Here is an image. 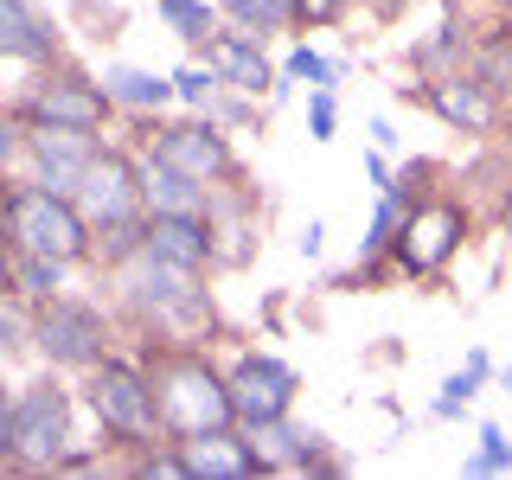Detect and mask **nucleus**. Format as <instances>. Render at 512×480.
<instances>
[{"label":"nucleus","mask_w":512,"mask_h":480,"mask_svg":"<svg viewBox=\"0 0 512 480\" xmlns=\"http://www.w3.org/2000/svg\"><path fill=\"white\" fill-rule=\"evenodd\" d=\"M461 237H468V212L436 192V199H416L410 212H404L391 256H397V269H404V276H436L448 256L461 250Z\"/></svg>","instance_id":"6e6552de"},{"label":"nucleus","mask_w":512,"mask_h":480,"mask_svg":"<svg viewBox=\"0 0 512 480\" xmlns=\"http://www.w3.org/2000/svg\"><path fill=\"white\" fill-rule=\"evenodd\" d=\"M288 77H308V84H333V71H327V58L320 52H308V45H301L295 58H288Z\"/></svg>","instance_id":"7c9ffc66"},{"label":"nucleus","mask_w":512,"mask_h":480,"mask_svg":"<svg viewBox=\"0 0 512 480\" xmlns=\"http://www.w3.org/2000/svg\"><path fill=\"white\" fill-rule=\"evenodd\" d=\"M71 199H77V212H84V224L96 237L116 231V224H135L141 212H148V205H141V167L122 148H96Z\"/></svg>","instance_id":"0eeeda50"},{"label":"nucleus","mask_w":512,"mask_h":480,"mask_svg":"<svg viewBox=\"0 0 512 480\" xmlns=\"http://www.w3.org/2000/svg\"><path fill=\"white\" fill-rule=\"evenodd\" d=\"M141 205H148V212H205V205H212V186H199L192 173L160 167L148 154V167H141Z\"/></svg>","instance_id":"6ab92c4d"},{"label":"nucleus","mask_w":512,"mask_h":480,"mask_svg":"<svg viewBox=\"0 0 512 480\" xmlns=\"http://www.w3.org/2000/svg\"><path fill=\"white\" fill-rule=\"evenodd\" d=\"M506 231H512V192H506Z\"/></svg>","instance_id":"72a5a7b5"},{"label":"nucleus","mask_w":512,"mask_h":480,"mask_svg":"<svg viewBox=\"0 0 512 480\" xmlns=\"http://www.w3.org/2000/svg\"><path fill=\"white\" fill-rule=\"evenodd\" d=\"M116 288H122L128 308H135L141 327H192V320H212L205 288H199V269L167 263V256L135 250L128 269H116Z\"/></svg>","instance_id":"7ed1b4c3"},{"label":"nucleus","mask_w":512,"mask_h":480,"mask_svg":"<svg viewBox=\"0 0 512 480\" xmlns=\"http://www.w3.org/2000/svg\"><path fill=\"white\" fill-rule=\"evenodd\" d=\"M26 154L39 160V186L77 192V180H84V167H90V154H96V135H90V128H52V122H39L26 135Z\"/></svg>","instance_id":"4468645a"},{"label":"nucleus","mask_w":512,"mask_h":480,"mask_svg":"<svg viewBox=\"0 0 512 480\" xmlns=\"http://www.w3.org/2000/svg\"><path fill=\"white\" fill-rule=\"evenodd\" d=\"M71 461V397L64 384H26L13 397V468L26 474H45V468H64Z\"/></svg>","instance_id":"39448f33"},{"label":"nucleus","mask_w":512,"mask_h":480,"mask_svg":"<svg viewBox=\"0 0 512 480\" xmlns=\"http://www.w3.org/2000/svg\"><path fill=\"white\" fill-rule=\"evenodd\" d=\"M148 378H154V404H160V429L167 442H192V436H212V429H231L237 410H231V384L224 372L199 359V352H160V365L148 359Z\"/></svg>","instance_id":"f257e3e1"},{"label":"nucleus","mask_w":512,"mask_h":480,"mask_svg":"<svg viewBox=\"0 0 512 480\" xmlns=\"http://www.w3.org/2000/svg\"><path fill=\"white\" fill-rule=\"evenodd\" d=\"M199 45H205V64L218 71L224 90H244V96L276 90V71H269V58L256 52L250 32H212V39H199Z\"/></svg>","instance_id":"dca6fc26"},{"label":"nucleus","mask_w":512,"mask_h":480,"mask_svg":"<svg viewBox=\"0 0 512 480\" xmlns=\"http://www.w3.org/2000/svg\"><path fill=\"white\" fill-rule=\"evenodd\" d=\"M13 461V397L0 391V468Z\"/></svg>","instance_id":"2f4dec72"},{"label":"nucleus","mask_w":512,"mask_h":480,"mask_svg":"<svg viewBox=\"0 0 512 480\" xmlns=\"http://www.w3.org/2000/svg\"><path fill=\"white\" fill-rule=\"evenodd\" d=\"M224 384H231V410H237L244 429L295 410V372H288L282 359H269V352H244V359L224 372Z\"/></svg>","instance_id":"9b49d317"},{"label":"nucleus","mask_w":512,"mask_h":480,"mask_svg":"<svg viewBox=\"0 0 512 480\" xmlns=\"http://www.w3.org/2000/svg\"><path fill=\"white\" fill-rule=\"evenodd\" d=\"M148 148H154L160 167L192 173L199 186H244V167H237L231 141H224L212 122H160L148 135Z\"/></svg>","instance_id":"1a4fd4ad"},{"label":"nucleus","mask_w":512,"mask_h":480,"mask_svg":"<svg viewBox=\"0 0 512 480\" xmlns=\"http://www.w3.org/2000/svg\"><path fill=\"white\" fill-rule=\"evenodd\" d=\"M141 250L186 263V269H205L212 263V224H205V212H148L141 218Z\"/></svg>","instance_id":"2eb2a0df"},{"label":"nucleus","mask_w":512,"mask_h":480,"mask_svg":"<svg viewBox=\"0 0 512 480\" xmlns=\"http://www.w3.org/2000/svg\"><path fill=\"white\" fill-rule=\"evenodd\" d=\"M103 90L116 109H135V116H154V109L173 103V77H154V71H128V64H116V71H103Z\"/></svg>","instance_id":"aec40b11"},{"label":"nucleus","mask_w":512,"mask_h":480,"mask_svg":"<svg viewBox=\"0 0 512 480\" xmlns=\"http://www.w3.org/2000/svg\"><path fill=\"white\" fill-rule=\"evenodd\" d=\"M0 231H7V250H32V256H52V263H84L96 250L90 244V224L77 212L71 192H52V186H13L0 192Z\"/></svg>","instance_id":"f03ea898"},{"label":"nucleus","mask_w":512,"mask_h":480,"mask_svg":"<svg viewBox=\"0 0 512 480\" xmlns=\"http://www.w3.org/2000/svg\"><path fill=\"white\" fill-rule=\"evenodd\" d=\"M346 7L352 0H295V26H333L346 20Z\"/></svg>","instance_id":"c85d7f7f"},{"label":"nucleus","mask_w":512,"mask_h":480,"mask_svg":"<svg viewBox=\"0 0 512 480\" xmlns=\"http://www.w3.org/2000/svg\"><path fill=\"white\" fill-rule=\"evenodd\" d=\"M429 109H436V116L448 122V128H461V135H493V128H500V96H493L487 84H474L468 71H442V77H429L423 90Z\"/></svg>","instance_id":"f8f14e48"},{"label":"nucleus","mask_w":512,"mask_h":480,"mask_svg":"<svg viewBox=\"0 0 512 480\" xmlns=\"http://www.w3.org/2000/svg\"><path fill=\"white\" fill-rule=\"evenodd\" d=\"M160 20L180 32V39H212V32H218L205 0H160Z\"/></svg>","instance_id":"393cba45"},{"label":"nucleus","mask_w":512,"mask_h":480,"mask_svg":"<svg viewBox=\"0 0 512 480\" xmlns=\"http://www.w3.org/2000/svg\"><path fill=\"white\" fill-rule=\"evenodd\" d=\"M308 135H314V141H333V84H314V103H308Z\"/></svg>","instance_id":"c756f323"},{"label":"nucleus","mask_w":512,"mask_h":480,"mask_svg":"<svg viewBox=\"0 0 512 480\" xmlns=\"http://www.w3.org/2000/svg\"><path fill=\"white\" fill-rule=\"evenodd\" d=\"M32 340H39V352L52 365H64V372H90L96 359H109V320H103V308H90V301L52 295L32 314Z\"/></svg>","instance_id":"423d86ee"},{"label":"nucleus","mask_w":512,"mask_h":480,"mask_svg":"<svg viewBox=\"0 0 512 480\" xmlns=\"http://www.w3.org/2000/svg\"><path fill=\"white\" fill-rule=\"evenodd\" d=\"M205 224H212V269H244L256 250V192L250 186H212Z\"/></svg>","instance_id":"ddd939ff"},{"label":"nucleus","mask_w":512,"mask_h":480,"mask_svg":"<svg viewBox=\"0 0 512 480\" xmlns=\"http://www.w3.org/2000/svg\"><path fill=\"white\" fill-rule=\"evenodd\" d=\"M180 455H186V480H256L263 474L250 436H231V429H212V436L180 442Z\"/></svg>","instance_id":"f3484780"},{"label":"nucleus","mask_w":512,"mask_h":480,"mask_svg":"<svg viewBox=\"0 0 512 480\" xmlns=\"http://www.w3.org/2000/svg\"><path fill=\"white\" fill-rule=\"evenodd\" d=\"M480 378H487V372H474V365H461V372L442 384V397H436V416H455V410H468V397L480 391Z\"/></svg>","instance_id":"cd10ccee"},{"label":"nucleus","mask_w":512,"mask_h":480,"mask_svg":"<svg viewBox=\"0 0 512 480\" xmlns=\"http://www.w3.org/2000/svg\"><path fill=\"white\" fill-rule=\"evenodd\" d=\"M397 224H404V192H384L378 199V212H372V231H365V263H378V256H391L397 244Z\"/></svg>","instance_id":"b1692460"},{"label":"nucleus","mask_w":512,"mask_h":480,"mask_svg":"<svg viewBox=\"0 0 512 480\" xmlns=\"http://www.w3.org/2000/svg\"><path fill=\"white\" fill-rule=\"evenodd\" d=\"M512 468V442L500 436V429H480V448H474V461H468V474H506Z\"/></svg>","instance_id":"bb28decb"},{"label":"nucleus","mask_w":512,"mask_h":480,"mask_svg":"<svg viewBox=\"0 0 512 480\" xmlns=\"http://www.w3.org/2000/svg\"><path fill=\"white\" fill-rule=\"evenodd\" d=\"M13 288H20L26 301H52L58 295V276H64V263H52V256H32V250H13Z\"/></svg>","instance_id":"4be33fe9"},{"label":"nucleus","mask_w":512,"mask_h":480,"mask_svg":"<svg viewBox=\"0 0 512 480\" xmlns=\"http://www.w3.org/2000/svg\"><path fill=\"white\" fill-rule=\"evenodd\" d=\"M231 7V20L250 32V39H263V32H282L295 26V0H224Z\"/></svg>","instance_id":"5701e85b"},{"label":"nucleus","mask_w":512,"mask_h":480,"mask_svg":"<svg viewBox=\"0 0 512 480\" xmlns=\"http://www.w3.org/2000/svg\"><path fill=\"white\" fill-rule=\"evenodd\" d=\"M218 90H224V84H218V71H212V64H186V71L173 77V96H180V103H192V109H205Z\"/></svg>","instance_id":"a878e982"},{"label":"nucleus","mask_w":512,"mask_h":480,"mask_svg":"<svg viewBox=\"0 0 512 480\" xmlns=\"http://www.w3.org/2000/svg\"><path fill=\"white\" fill-rule=\"evenodd\" d=\"M506 391H512V372H506Z\"/></svg>","instance_id":"f704fd0d"},{"label":"nucleus","mask_w":512,"mask_h":480,"mask_svg":"<svg viewBox=\"0 0 512 480\" xmlns=\"http://www.w3.org/2000/svg\"><path fill=\"white\" fill-rule=\"evenodd\" d=\"M84 391H90V410L103 416L109 436H122V442H135V448L167 436V429H160V404H154V378H148V365L96 359Z\"/></svg>","instance_id":"20e7f679"},{"label":"nucleus","mask_w":512,"mask_h":480,"mask_svg":"<svg viewBox=\"0 0 512 480\" xmlns=\"http://www.w3.org/2000/svg\"><path fill=\"white\" fill-rule=\"evenodd\" d=\"M468 77L487 84L506 103V96H512V32H487L480 45H468Z\"/></svg>","instance_id":"412c9836"},{"label":"nucleus","mask_w":512,"mask_h":480,"mask_svg":"<svg viewBox=\"0 0 512 480\" xmlns=\"http://www.w3.org/2000/svg\"><path fill=\"white\" fill-rule=\"evenodd\" d=\"M109 90L103 84H90V77H77V71H45L39 84H32L26 96H20V116L26 128H39V122H52V128H103V116H109Z\"/></svg>","instance_id":"9d476101"},{"label":"nucleus","mask_w":512,"mask_h":480,"mask_svg":"<svg viewBox=\"0 0 512 480\" xmlns=\"http://www.w3.org/2000/svg\"><path fill=\"white\" fill-rule=\"evenodd\" d=\"M13 122H20V116H7V109H0V167L20 154V135H13Z\"/></svg>","instance_id":"473e14b6"},{"label":"nucleus","mask_w":512,"mask_h":480,"mask_svg":"<svg viewBox=\"0 0 512 480\" xmlns=\"http://www.w3.org/2000/svg\"><path fill=\"white\" fill-rule=\"evenodd\" d=\"M0 58H20V64L58 58V32L45 26V13L32 0H0Z\"/></svg>","instance_id":"a211bd4d"}]
</instances>
